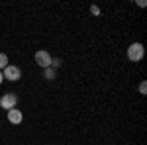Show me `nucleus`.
<instances>
[{
	"mask_svg": "<svg viewBox=\"0 0 147 145\" xmlns=\"http://www.w3.org/2000/svg\"><path fill=\"white\" fill-rule=\"evenodd\" d=\"M2 80H4V77H2V73H0V84H2Z\"/></svg>",
	"mask_w": 147,
	"mask_h": 145,
	"instance_id": "9d476101",
	"label": "nucleus"
},
{
	"mask_svg": "<svg viewBox=\"0 0 147 145\" xmlns=\"http://www.w3.org/2000/svg\"><path fill=\"white\" fill-rule=\"evenodd\" d=\"M90 12L94 16H100V10H98V6H90Z\"/></svg>",
	"mask_w": 147,
	"mask_h": 145,
	"instance_id": "1a4fd4ad",
	"label": "nucleus"
},
{
	"mask_svg": "<svg viewBox=\"0 0 147 145\" xmlns=\"http://www.w3.org/2000/svg\"><path fill=\"white\" fill-rule=\"evenodd\" d=\"M51 55L47 53V51H37L35 53V63L39 65V67H43V69H49V65H51Z\"/></svg>",
	"mask_w": 147,
	"mask_h": 145,
	"instance_id": "7ed1b4c3",
	"label": "nucleus"
},
{
	"mask_svg": "<svg viewBox=\"0 0 147 145\" xmlns=\"http://www.w3.org/2000/svg\"><path fill=\"white\" fill-rule=\"evenodd\" d=\"M141 57H143V45L141 43H131L127 47V59L129 61L137 63V61H141Z\"/></svg>",
	"mask_w": 147,
	"mask_h": 145,
	"instance_id": "f257e3e1",
	"label": "nucleus"
},
{
	"mask_svg": "<svg viewBox=\"0 0 147 145\" xmlns=\"http://www.w3.org/2000/svg\"><path fill=\"white\" fill-rule=\"evenodd\" d=\"M22 112L20 110H16V108H12V110H8V120H10L12 123H20L22 122Z\"/></svg>",
	"mask_w": 147,
	"mask_h": 145,
	"instance_id": "39448f33",
	"label": "nucleus"
},
{
	"mask_svg": "<svg viewBox=\"0 0 147 145\" xmlns=\"http://www.w3.org/2000/svg\"><path fill=\"white\" fill-rule=\"evenodd\" d=\"M16 102H18V96H16L14 92H8V94H4V96L0 98V106H2L4 110H12V108L16 106Z\"/></svg>",
	"mask_w": 147,
	"mask_h": 145,
	"instance_id": "f03ea898",
	"label": "nucleus"
},
{
	"mask_svg": "<svg viewBox=\"0 0 147 145\" xmlns=\"http://www.w3.org/2000/svg\"><path fill=\"white\" fill-rule=\"evenodd\" d=\"M139 92H141V94H147V84H145V82L139 84Z\"/></svg>",
	"mask_w": 147,
	"mask_h": 145,
	"instance_id": "6e6552de",
	"label": "nucleus"
},
{
	"mask_svg": "<svg viewBox=\"0 0 147 145\" xmlns=\"http://www.w3.org/2000/svg\"><path fill=\"white\" fill-rule=\"evenodd\" d=\"M53 77H55V71H53V69H45V78H49V80H51Z\"/></svg>",
	"mask_w": 147,
	"mask_h": 145,
	"instance_id": "0eeeda50",
	"label": "nucleus"
},
{
	"mask_svg": "<svg viewBox=\"0 0 147 145\" xmlns=\"http://www.w3.org/2000/svg\"><path fill=\"white\" fill-rule=\"evenodd\" d=\"M6 67H8V57H6V53H0V69Z\"/></svg>",
	"mask_w": 147,
	"mask_h": 145,
	"instance_id": "423d86ee",
	"label": "nucleus"
},
{
	"mask_svg": "<svg viewBox=\"0 0 147 145\" xmlns=\"http://www.w3.org/2000/svg\"><path fill=\"white\" fill-rule=\"evenodd\" d=\"M2 77L8 78V80H20V77H22V71H20L18 67H14V65H8V67L4 69Z\"/></svg>",
	"mask_w": 147,
	"mask_h": 145,
	"instance_id": "20e7f679",
	"label": "nucleus"
}]
</instances>
